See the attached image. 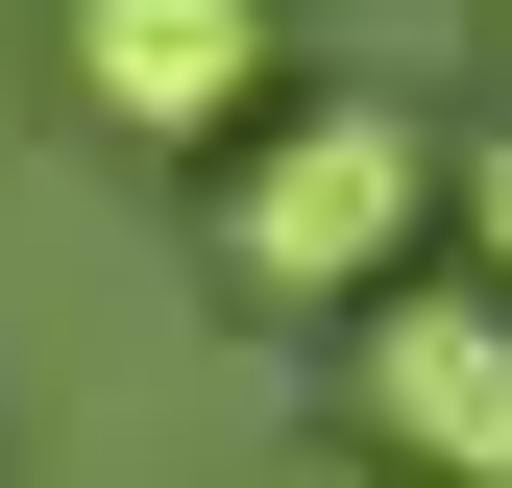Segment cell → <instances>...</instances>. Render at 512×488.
I'll return each instance as SVG.
<instances>
[{
	"label": "cell",
	"instance_id": "1",
	"mask_svg": "<svg viewBox=\"0 0 512 488\" xmlns=\"http://www.w3.org/2000/svg\"><path fill=\"white\" fill-rule=\"evenodd\" d=\"M415 220H439V147H415L391 98H293L269 147L220 171V269L293 293V318H317V293H342V318H366V293H415Z\"/></svg>",
	"mask_w": 512,
	"mask_h": 488
},
{
	"label": "cell",
	"instance_id": "2",
	"mask_svg": "<svg viewBox=\"0 0 512 488\" xmlns=\"http://www.w3.org/2000/svg\"><path fill=\"white\" fill-rule=\"evenodd\" d=\"M342 391H366V464H415V488H512V293H366V342H342Z\"/></svg>",
	"mask_w": 512,
	"mask_h": 488
},
{
	"label": "cell",
	"instance_id": "3",
	"mask_svg": "<svg viewBox=\"0 0 512 488\" xmlns=\"http://www.w3.org/2000/svg\"><path fill=\"white\" fill-rule=\"evenodd\" d=\"M49 74H74V122H122V147H220V122L269 98V0H74Z\"/></svg>",
	"mask_w": 512,
	"mask_h": 488
},
{
	"label": "cell",
	"instance_id": "4",
	"mask_svg": "<svg viewBox=\"0 0 512 488\" xmlns=\"http://www.w3.org/2000/svg\"><path fill=\"white\" fill-rule=\"evenodd\" d=\"M464 244H488V293H512V147H464Z\"/></svg>",
	"mask_w": 512,
	"mask_h": 488
},
{
	"label": "cell",
	"instance_id": "5",
	"mask_svg": "<svg viewBox=\"0 0 512 488\" xmlns=\"http://www.w3.org/2000/svg\"><path fill=\"white\" fill-rule=\"evenodd\" d=\"M293 488H415V464H293Z\"/></svg>",
	"mask_w": 512,
	"mask_h": 488
}]
</instances>
